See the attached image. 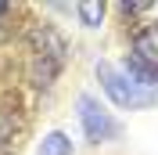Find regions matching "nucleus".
Returning <instances> with one entry per match:
<instances>
[{"instance_id": "1", "label": "nucleus", "mask_w": 158, "mask_h": 155, "mask_svg": "<svg viewBox=\"0 0 158 155\" xmlns=\"http://www.w3.org/2000/svg\"><path fill=\"white\" fill-rule=\"evenodd\" d=\"M97 79H101L104 94H108L115 105L144 108V105H151V101H155V90H151V87L137 83V79L126 76V72H115V65H108V61H101V65H97Z\"/></svg>"}, {"instance_id": "2", "label": "nucleus", "mask_w": 158, "mask_h": 155, "mask_svg": "<svg viewBox=\"0 0 158 155\" xmlns=\"http://www.w3.org/2000/svg\"><path fill=\"white\" fill-rule=\"evenodd\" d=\"M79 119H83V126H86V137H90V141H108V137L115 134L111 116L94 101V97H86V94L79 97Z\"/></svg>"}, {"instance_id": "3", "label": "nucleus", "mask_w": 158, "mask_h": 155, "mask_svg": "<svg viewBox=\"0 0 158 155\" xmlns=\"http://www.w3.org/2000/svg\"><path fill=\"white\" fill-rule=\"evenodd\" d=\"M133 51H137V61H140V65H148V69H155V72H158V25L137 33Z\"/></svg>"}, {"instance_id": "4", "label": "nucleus", "mask_w": 158, "mask_h": 155, "mask_svg": "<svg viewBox=\"0 0 158 155\" xmlns=\"http://www.w3.org/2000/svg\"><path fill=\"white\" fill-rule=\"evenodd\" d=\"M40 155H72V141L65 134H47L43 137V144H40Z\"/></svg>"}, {"instance_id": "5", "label": "nucleus", "mask_w": 158, "mask_h": 155, "mask_svg": "<svg viewBox=\"0 0 158 155\" xmlns=\"http://www.w3.org/2000/svg\"><path fill=\"white\" fill-rule=\"evenodd\" d=\"M79 18L86 22V25H97L104 18V4H79Z\"/></svg>"}, {"instance_id": "6", "label": "nucleus", "mask_w": 158, "mask_h": 155, "mask_svg": "<svg viewBox=\"0 0 158 155\" xmlns=\"http://www.w3.org/2000/svg\"><path fill=\"white\" fill-rule=\"evenodd\" d=\"M7 137H11V126H7V123H0V141H7Z\"/></svg>"}, {"instance_id": "7", "label": "nucleus", "mask_w": 158, "mask_h": 155, "mask_svg": "<svg viewBox=\"0 0 158 155\" xmlns=\"http://www.w3.org/2000/svg\"><path fill=\"white\" fill-rule=\"evenodd\" d=\"M0 11H7V4H0Z\"/></svg>"}]
</instances>
